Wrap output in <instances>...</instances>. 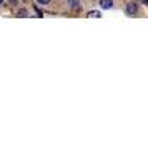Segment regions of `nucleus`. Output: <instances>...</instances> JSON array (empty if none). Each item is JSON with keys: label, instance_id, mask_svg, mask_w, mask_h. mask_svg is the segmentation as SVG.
<instances>
[{"label": "nucleus", "instance_id": "obj_1", "mask_svg": "<svg viewBox=\"0 0 148 143\" xmlns=\"http://www.w3.org/2000/svg\"><path fill=\"white\" fill-rule=\"evenodd\" d=\"M127 14L128 15H135L136 14V3H133V2L127 3Z\"/></svg>", "mask_w": 148, "mask_h": 143}, {"label": "nucleus", "instance_id": "obj_2", "mask_svg": "<svg viewBox=\"0 0 148 143\" xmlns=\"http://www.w3.org/2000/svg\"><path fill=\"white\" fill-rule=\"evenodd\" d=\"M100 7L101 8H113V0H100Z\"/></svg>", "mask_w": 148, "mask_h": 143}, {"label": "nucleus", "instance_id": "obj_3", "mask_svg": "<svg viewBox=\"0 0 148 143\" xmlns=\"http://www.w3.org/2000/svg\"><path fill=\"white\" fill-rule=\"evenodd\" d=\"M88 18H100L101 17V14L98 12V10H92V12H88V15H87Z\"/></svg>", "mask_w": 148, "mask_h": 143}, {"label": "nucleus", "instance_id": "obj_4", "mask_svg": "<svg viewBox=\"0 0 148 143\" xmlns=\"http://www.w3.org/2000/svg\"><path fill=\"white\" fill-rule=\"evenodd\" d=\"M37 3H40V5H48L50 0H37Z\"/></svg>", "mask_w": 148, "mask_h": 143}, {"label": "nucleus", "instance_id": "obj_5", "mask_svg": "<svg viewBox=\"0 0 148 143\" xmlns=\"http://www.w3.org/2000/svg\"><path fill=\"white\" fill-rule=\"evenodd\" d=\"M78 5V0H72V7H77Z\"/></svg>", "mask_w": 148, "mask_h": 143}, {"label": "nucleus", "instance_id": "obj_6", "mask_svg": "<svg viewBox=\"0 0 148 143\" xmlns=\"http://www.w3.org/2000/svg\"><path fill=\"white\" fill-rule=\"evenodd\" d=\"M2 3H3V0H0V5H2Z\"/></svg>", "mask_w": 148, "mask_h": 143}]
</instances>
